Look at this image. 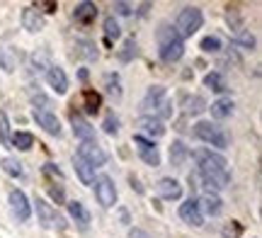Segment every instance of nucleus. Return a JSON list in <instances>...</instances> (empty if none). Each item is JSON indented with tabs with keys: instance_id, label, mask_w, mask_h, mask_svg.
Segmentation results:
<instances>
[{
	"instance_id": "6ab92c4d",
	"label": "nucleus",
	"mask_w": 262,
	"mask_h": 238,
	"mask_svg": "<svg viewBox=\"0 0 262 238\" xmlns=\"http://www.w3.org/2000/svg\"><path fill=\"white\" fill-rule=\"evenodd\" d=\"M22 25H25V29H29V32H41V29H44V17H41L34 8H29L22 12Z\"/></svg>"
},
{
	"instance_id": "a19ab883",
	"label": "nucleus",
	"mask_w": 262,
	"mask_h": 238,
	"mask_svg": "<svg viewBox=\"0 0 262 238\" xmlns=\"http://www.w3.org/2000/svg\"><path fill=\"white\" fill-rule=\"evenodd\" d=\"M131 5L129 3H114V12H117V15H124V17H126V15H131Z\"/></svg>"
},
{
	"instance_id": "2eb2a0df",
	"label": "nucleus",
	"mask_w": 262,
	"mask_h": 238,
	"mask_svg": "<svg viewBox=\"0 0 262 238\" xmlns=\"http://www.w3.org/2000/svg\"><path fill=\"white\" fill-rule=\"evenodd\" d=\"M158 194L163 200H180L182 185L178 180H172V178H163V180H158Z\"/></svg>"
},
{
	"instance_id": "1a4fd4ad",
	"label": "nucleus",
	"mask_w": 262,
	"mask_h": 238,
	"mask_svg": "<svg viewBox=\"0 0 262 238\" xmlns=\"http://www.w3.org/2000/svg\"><path fill=\"white\" fill-rule=\"evenodd\" d=\"M34 122L51 136H61V124H58L56 115H51L49 110H34Z\"/></svg>"
},
{
	"instance_id": "4c0bfd02",
	"label": "nucleus",
	"mask_w": 262,
	"mask_h": 238,
	"mask_svg": "<svg viewBox=\"0 0 262 238\" xmlns=\"http://www.w3.org/2000/svg\"><path fill=\"white\" fill-rule=\"evenodd\" d=\"M235 44H241V47H245V49H253L255 39H253V34H248V32H235Z\"/></svg>"
},
{
	"instance_id": "f704fd0d",
	"label": "nucleus",
	"mask_w": 262,
	"mask_h": 238,
	"mask_svg": "<svg viewBox=\"0 0 262 238\" xmlns=\"http://www.w3.org/2000/svg\"><path fill=\"white\" fill-rule=\"evenodd\" d=\"M32 66H34V71H44V68H49V54L47 51H37V54L32 56Z\"/></svg>"
},
{
	"instance_id": "423d86ee",
	"label": "nucleus",
	"mask_w": 262,
	"mask_h": 238,
	"mask_svg": "<svg viewBox=\"0 0 262 238\" xmlns=\"http://www.w3.org/2000/svg\"><path fill=\"white\" fill-rule=\"evenodd\" d=\"M37 217H39V224L44 226V229H51V226H58V229L63 231L66 229V221L63 217H58L56 209H51V204H47L44 200H39L37 197Z\"/></svg>"
},
{
	"instance_id": "39448f33",
	"label": "nucleus",
	"mask_w": 262,
	"mask_h": 238,
	"mask_svg": "<svg viewBox=\"0 0 262 238\" xmlns=\"http://www.w3.org/2000/svg\"><path fill=\"white\" fill-rule=\"evenodd\" d=\"M202 22H204V17H202V10L199 8H185L182 12H180L178 17V34L180 37H192L196 29L202 27Z\"/></svg>"
},
{
	"instance_id": "f3484780",
	"label": "nucleus",
	"mask_w": 262,
	"mask_h": 238,
	"mask_svg": "<svg viewBox=\"0 0 262 238\" xmlns=\"http://www.w3.org/2000/svg\"><path fill=\"white\" fill-rule=\"evenodd\" d=\"M73 17L78 19V22H83V25L93 22V19L97 17V5H95V3H78L73 10Z\"/></svg>"
},
{
	"instance_id": "9b49d317",
	"label": "nucleus",
	"mask_w": 262,
	"mask_h": 238,
	"mask_svg": "<svg viewBox=\"0 0 262 238\" xmlns=\"http://www.w3.org/2000/svg\"><path fill=\"white\" fill-rule=\"evenodd\" d=\"M180 217L182 221H187L192 226H202L204 224V217H202V207H199V202L196 200H187L182 207H180Z\"/></svg>"
},
{
	"instance_id": "cd10ccee",
	"label": "nucleus",
	"mask_w": 262,
	"mask_h": 238,
	"mask_svg": "<svg viewBox=\"0 0 262 238\" xmlns=\"http://www.w3.org/2000/svg\"><path fill=\"white\" fill-rule=\"evenodd\" d=\"M204 110H206L204 97L194 95V97H187V100H185V112H187V115H199V112H204Z\"/></svg>"
},
{
	"instance_id": "c756f323",
	"label": "nucleus",
	"mask_w": 262,
	"mask_h": 238,
	"mask_svg": "<svg viewBox=\"0 0 262 238\" xmlns=\"http://www.w3.org/2000/svg\"><path fill=\"white\" fill-rule=\"evenodd\" d=\"M0 168L8 172V175H12V178H19V175H22V165H19L15 158H3V161H0Z\"/></svg>"
},
{
	"instance_id": "72a5a7b5",
	"label": "nucleus",
	"mask_w": 262,
	"mask_h": 238,
	"mask_svg": "<svg viewBox=\"0 0 262 238\" xmlns=\"http://www.w3.org/2000/svg\"><path fill=\"white\" fill-rule=\"evenodd\" d=\"M202 51H206V54H216V51H221V39L219 37H204L202 39Z\"/></svg>"
},
{
	"instance_id": "9d476101",
	"label": "nucleus",
	"mask_w": 262,
	"mask_h": 238,
	"mask_svg": "<svg viewBox=\"0 0 262 238\" xmlns=\"http://www.w3.org/2000/svg\"><path fill=\"white\" fill-rule=\"evenodd\" d=\"M71 124H73V134L83 141H95V129L90 126V122L85 119L80 112H71Z\"/></svg>"
},
{
	"instance_id": "7c9ffc66",
	"label": "nucleus",
	"mask_w": 262,
	"mask_h": 238,
	"mask_svg": "<svg viewBox=\"0 0 262 238\" xmlns=\"http://www.w3.org/2000/svg\"><path fill=\"white\" fill-rule=\"evenodd\" d=\"M119 37V25L114 22V17H107L104 19V39H107V44H112V39Z\"/></svg>"
},
{
	"instance_id": "c9c22d12",
	"label": "nucleus",
	"mask_w": 262,
	"mask_h": 238,
	"mask_svg": "<svg viewBox=\"0 0 262 238\" xmlns=\"http://www.w3.org/2000/svg\"><path fill=\"white\" fill-rule=\"evenodd\" d=\"M0 141L10 146V124H8V117L5 112H0Z\"/></svg>"
},
{
	"instance_id": "393cba45",
	"label": "nucleus",
	"mask_w": 262,
	"mask_h": 238,
	"mask_svg": "<svg viewBox=\"0 0 262 238\" xmlns=\"http://www.w3.org/2000/svg\"><path fill=\"white\" fill-rule=\"evenodd\" d=\"M83 102H85V110H88L90 115H97L100 107H102V97H100V93H95V90H85Z\"/></svg>"
},
{
	"instance_id": "2f4dec72",
	"label": "nucleus",
	"mask_w": 262,
	"mask_h": 238,
	"mask_svg": "<svg viewBox=\"0 0 262 238\" xmlns=\"http://www.w3.org/2000/svg\"><path fill=\"white\" fill-rule=\"evenodd\" d=\"M134 56H136V41H134V39H126V41H124V47H122V51H119V58H122L124 63H129Z\"/></svg>"
},
{
	"instance_id": "58836bf2",
	"label": "nucleus",
	"mask_w": 262,
	"mask_h": 238,
	"mask_svg": "<svg viewBox=\"0 0 262 238\" xmlns=\"http://www.w3.org/2000/svg\"><path fill=\"white\" fill-rule=\"evenodd\" d=\"M34 10H44V12H56L58 3L56 0H37L34 3Z\"/></svg>"
},
{
	"instance_id": "bb28decb",
	"label": "nucleus",
	"mask_w": 262,
	"mask_h": 238,
	"mask_svg": "<svg viewBox=\"0 0 262 238\" xmlns=\"http://www.w3.org/2000/svg\"><path fill=\"white\" fill-rule=\"evenodd\" d=\"M10 143L15 146V148H19V151H29L32 148V143H34V136L27 132H17L12 139H10Z\"/></svg>"
},
{
	"instance_id": "4be33fe9",
	"label": "nucleus",
	"mask_w": 262,
	"mask_h": 238,
	"mask_svg": "<svg viewBox=\"0 0 262 238\" xmlns=\"http://www.w3.org/2000/svg\"><path fill=\"white\" fill-rule=\"evenodd\" d=\"M75 54L85 61H97V49H95L93 41H88V39H80V41H75Z\"/></svg>"
},
{
	"instance_id": "e433bc0d",
	"label": "nucleus",
	"mask_w": 262,
	"mask_h": 238,
	"mask_svg": "<svg viewBox=\"0 0 262 238\" xmlns=\"http://www.w3.org/2000/svg\"><path fill=\"white\" fill-rule=\"evenodd\" d=\"M241 233H243V229H241V224H235V221L226 224L224 231H221V236L224 238H241Z\"/></svg>"
},
{
	"instance_id": "473e14b6",
	"label": "nucleus",
	"mask_w": 262,
	"mask_h": 238,
	"mask_svg": "<svg viewBox=\"0 0 262 238\" xmlns=\"http://www.w3.org/2000/svg\"><path fill=\"white\" fill-rule=\"evenodd\" d=\"M107 90L112 97H122V85H119V76L117 73H107Z\"/></svg>"
},
{
	"instance_id": "5701e85b",
	"label": "nucleus",
	"mask_w": 262,
	"mask_h": 238,
	"mask_svg": "<svg viewBox=\"0 0 262 238\" xmlns=\"http://www.w3.org/2000/svg\"><path fill=\"white\" fill-rule=\"evenodd\" d=\"M231 110H233V100L231 97H221V100H216L214 105H211V117L226 119V117L231 115Z\"/></svg>"
},
{
	"instance_id": "20e7f679",
	"label": "nucleus",
	"mask_w": 262,
	"mask_h": 238,
	"mask_svg": "<svg viewBox=\"0 0 262 238\" xmlns=\"http://www.w3.org/2000/svg\"><path fill=\"white\" fill-rule=\"evenodd\" d=\"M194 136L206 143H211V146H216V148H226V146H228V136H226L219 126H214L211 122H196Z\"/></svg>"
},
{
	"instance_id": "0eeeda50",
	"label": "nucleus",
	"mask_w": 262,
	"mask_h": 238,
	"mask_svg": "<svg viewBox=\"0 0 262 238\" xmlns=\"http://www.w3.org/2000/svg\"><path fill=\"white\" fill-rule=\"evenodd\" d=\"M78 156H80L83 161L90 163L93 168H100V165L107 163V153H104L95 141H83V146L78 148Z\"/></svg>"
},
{
	"instance_id": "c85d7f7f",
	"label": "nucleus",
	"mask_w": 262,
	"mask_h": 238,
	"mask_svg": "<svg viewBox=\"0 0 262 238\" xmlns=\"http://www.w3.org/2000/svg\"><path fill=\"white\" fill-rule=\"evenodd\" d=\"M15 66H17V61L12 56V51H10V49H0V68H3L5 73H12Z\"/></svg>"
},
{
	"instance_id": "ea45409f",
	"label": "nucleus",
	"mask_w": 262,
	"mask_h": 238,
	"mask_svg": "<svg viewBox=\"0 0 262 238\" xmlns=\"http://www.w3.org/2000/svg\"><path fill=\"white\" fill-rule=\"evenodd\" d=\"M104 132L107 134H117L119 132V119L114 115H107V119H104Z\"/></svg>"
},
{
	"instance_id": "f03ea898",
	"label": "nucleus",
	"mask_w": 262,
	"mask_h": 238,
	"mask_svg": "<svg viewBox=\"0 0 262 238\" xmlns=\"http://www.w3.org/2000/svg\"><path fill=\"white\" fill-rule=\"evenodd\" d=\"M158 49H160V58L168 61V63L182 58V54H185V44H182V37L178 34V29H172L170 25H160Z\"/></svg>"
},
{
	"instance_id": "b1692460",
	"label": "nucleus",
	"mask_w": 262,
	"mask_h": 238,
	"mask_svg": "<svg viewBox=\"0 0 262 238\" xmlns=\"http://www.w3.org/2000/svg\"><path fill=\"white\" fill-rule=\"evenodd\" d=\"M199 207H204L206 214L216 217V214L221 211V197H219V194H214V192H206L204 197H202V202H199Z\"/></svg>"
},
{
	"instance_id": "4468645a",
	"label": "nucleus",
	"mask_w": 262,
	"mask_h": 238,
	"mask_svg": "<svg viewBox=\"0 0 262 238\" xmlns=\"http://www.w3.org/2000/svg\"><path fill=\"white\" fill-rule=\"evenodd\" d=\"M47 83L54 88V90H56L58 95H63L66 90H68V78H66L63 68H58V66H49V71H47Z\"/></svg>"
},
{
	"instance_id": "dca6fc26",
	"label": "nucleus",
	"mask_w": 262,
	"mask_h": 238,
	"mask_svg": "<svg viewBox=\"0 0 262 238\" xmlns=\"http://www.w3.org/2000/svg\"><path fill=\"white\" fill-rule=\"evenodd\" d=\"M136 124H139L143 132H148L150 136H163V134H165V126H163V122H160L158 117H153V115H143Z\"/></svg>"
},
{
	"instance_id": "a878e982",
	"label": "nucleus",
	"mask_w": 262,
	"mask_h": 238,
	"mask_svg": "<svg viewBox=\"0 0 262 238\" xmlns=\"http://www.w3.org/2000/svg\"><path fill=\"white\" fill-rule=\"evenodd\" d=\"M204 85L209 88V90H214V93H224L226 90V78L221 76V73H206L204 76Z\"/></svg>"
},
{
	"instance_id": "7ed1b4c3",
	"label": "nucleus",
	"mask_w": 262,
	"mask_h": 238,
	"mask_svg": "<svg viewBox=\"0 0 262 238\" xmlns=\"http://www.w3.org/2000/svg\"><path fill=\"white\" fill-rule=\"evenodd\" d=\"M143 107H146V110H153V112L158 115V119L160 117H172V107H170L168 97H165V88L163 85L150 88L146 100H143Z\"/></svg>"
},
{
	"instance_id": "f8f14e48",
	"label": "nucleus",
	"mask_w": 262,
	"mask_h": 238,
	"mask_svg": "<svg viewBox=\"0 0 262 238\" xmlns=\"http://www.w3.org/2000/svg\"><path fill=\"white\" fill-rule=\"evenodd\" d=\"M134 143L139 146V153L141 158H143V163H148V165H160V156L158 151H156V146L148 141V139H143V136H134Z\"/></svg>"
},
{
	"instance_id": "ddd939ff",
	"label": "nucleus",
	"mask_w": 262,
	"mask_h": 238,
	"mask_svg": "<svg viewBox=\"0 0 262 238\" xmlns=\"http://www.w3.org/2000/svg\"><path fill=\"white\" fill-rule=\"evenodd\" d=\"M10 207H12V211H15V217H17L19 221L29 219V202H27V197H25L22 190L10 192Z\"/></svg>"
},
{
	"instance_id": "6e6552de",
	"label": "nucleus",
	"mask_w": 262,
	"mask_h": 238,
	"mask_svg": "<svg viewBox=\"0 0 262 238\" xmlns=\"http://www.w3.org/2000/svg\"><path fill=\"white\" fill-rule=\"evenodd\" d=\"M95 197H97V202L102 207H112L114 202H117V190H114L112 180L107 175H102L100 180L95 182Z\"/></svg>"
},
{
	"instance_id": "aec40b11",
	"label": "nucleus",
	"mask_w": 262,
	"mask_h": 238,
	"mask_svg": "<svg viewBox=\"0 0 262 238\" xmlns=\"http://www.w3.org/2000/svg\"><path fill=\"white\" fill-rule=\"evenodd\" d=\"M73 165H75L78 178H80L85 185H93V182H95V168H93V165H90L88 161H83L80 156H75V158H73Z\"/></svg>"
},
{
	"instance_id": "a211bd4d",
	"label": "nucleus",
	"mask_w": 262,
	"mask_h": 238,
	"mask_svg": "<svg viewBox=\"0 0 262 238\" xmlns=\"http://www.w3.org/2000/svg\"><path fill=\"white\" fill-rule=\"evenodd\" d=\"M68 211H71L73 221L78 224V229L80 231L88 229V224H90V214H88V209H85L80 202H71V204H68Z\"/></svg>"
},
{
	"instance_id": "79ce46f5",
	"label": "nucleus",
	"mask_w": 262,
	"mask_h": 238,
	"mask_svg": "<svg viewBox=\"0 0 262 238\" xmlns=\"http://www.w3.org/2000/svg\"><path fill=\"white\" fill-rule=\"evenodd\" d=\"M49 194H51V197L56 200V204H63L66 197H63V190H61L58 185H56V187H49Z\"/></svg>"
},
{
	"instance_id": "f257e3e1",
	"label": "nucleus",
	"mask_w": 262,
	"mask_h": 238,
	"mask_svg": "<svg viewBox=\"0 0 262 238\" xmlns=\"http://www.w3.org/2000/svg\"><path fill=\"white\" fill-rule=\"evenodd\" d=\"M194 156L196 165H199V175L204 180L206 187H214V190H224L226 185L231 182V172H228V163L221 153H214L209 148H199V151L192 153Z\"/></svg>"
},
{
	"instance_id": "412c9836",
	"label": "nucleus",
	"mask_w": 262,
	"mask_h": 238,
	"mask_svg": "<svg viewBox=\"0 0 262 238\" xmlns=\"http://www.w3.org/2000/svg\"><path fill=\"white\" fill-rule=\"evenodd\" d=\"M187 156H189V151H187L185 143L172 141V146H170V163H172L175 168H182V163L187 161Z\"/></svg>"
},
{
	"instance_id": "37998d69",
	"label": "nucleus",
	"mask_w": 262,
	"mask_h": 238,
	"mask_svg": "<svg viewBox=\"0 0 262 238\" xmlns=\"http://www.w3.org/2000/svg\"><path fill=\"white\" fill-rule=\"evenodd\" d=\"M129 238H150L146 231H141V229H131L129 231Z\"/></svg>"
},
{
	"instance_id": "c03bdc74",
	"label": "nucleus",
	"mask_w": 262,
	"mask_h": 238,
	"mask_svg": "<svg viewBox=\"0 0 262 238\" xmlns=\"http://www.w3.org/2000/svg\"><path fill=\"white\" fill-rule=\"evenodd\" d=\"M44 172H49V175H56V178H61V170H58V168H54L51 163H49L47 168H44Z\"/></svg>"
}]
</instances>
